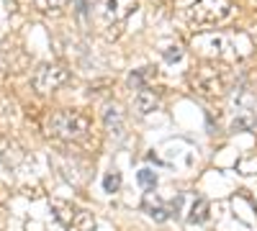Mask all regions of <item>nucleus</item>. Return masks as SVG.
I'll list each match as a JSON object with an SVG mask.
<instances>
[{"label": "nucleus", "mask_w": 257, "mask_h": 231, "mask_svg": "<svg viewBox=\"0 0 257 231\" xmlns=\"http://www.w3.org/2000/svg\"><path fill=\"white\" fill-rule=\"evenodd\" d=\"M144 211L149 213V218H155L157 223H162V221H167L170 218V213H167V205L155 195V190H149L147 195H144Z\"/></svg>", "instance_id": "nucleus-10"}, {"label": "nucleus", "mask_w": 257, "mask_h": 231, "mask_svg": "<svg viewBox=\"0 0 257 231\" xmlns=\"http://www.w3.org/2000/svg\"><path fill=\"white\" fill-rule=\"evenodd\" d=\"M67 80H70V72L64 70V67H59V65H41L34 72V80L31 82H34V88L39 93H52V90L62 88Z\"/></svg>", "instance_id": "nucleus-7"}, {"label": "nucleus", "mask_w": 257, "mask_h": 231, "mask_svg": "<svg viewBox=\"0 0 257 231\" xmlns=\"http://www.w3.org/2000/svg\"><path fill=\"white\" fill-rule=\"evenodd\" d=\"M152 77H157L155 67H142V70H134V72H132L128 82H132V88H134V90H139V88H147Z\"/></svg>", "instance_id": "nucleus-12"}, {"label": "nucleus", "mask_w": 257, "mask_h": 231, "mask_svg": "<svg viewBox=\"0 0 257 231\" xmlns=\"http://www.w3.org/2000/svg\"><path fill=\"white\" fill-rule=\"evenodd\" d=\"M103 187H105V193H116L121 187V175L118 172H108L105 180H103Z\"/></svg>", "instance_id": "nucleus-14"}, {"label": "nucleus", "mask_w": 257, "mask_h": 231, "mask_svg": "<svg viewBox=\"0 0 257 231\" xmlns=\"http://www.w3.org/2000/svg\"><path fill=\"white\" fill-rule=\"evenodd\" d=\"M188 221L190 223H206L208 221V200L206 198H196V200H193Z\"/></svg>", "instance_id": "nucleus-11"}, {"label": "nucleus", "mask_w": 257, "mask_h": 231, "mask_svg": "<svg viewBox=\"0 0 257 231\" xmlns=\"http://www.w3.org/2000/svg\"><path fill=\"white\" fill-rule=\"evenodd\" d=\"M175 11L190 26H221L234 16L231 0H175Z\"/></svg>", "instance_id": "nucleus-2"}, {"label": "nucleus", "mask_w": 257, "mask_h": 231, "mask_svg": "<svg viewBox=\"0 0 257 231\" xmlns=\"http://www.w3.org/2000/svg\"><path fill=\"white\" fill-rule=\"evenodd\" d=\"M34 3H36L39 11H44V13H57V11H62L64 6H67L70 0H34Z\"/></svg>", "instance_id": "nucleus-13"}, {"label": "nucleus", "mask_w": 257, "mask_h": 231, "mask_svg": "<svg viewBox=\"0 0 257 231\" xmlns=\"http://www.w3.org/2000/svg\"><path fill=\"white\" fill-rule=\"evenodd\" d=\"M139 6V0H98L95 6V18H98V26L103 29L105 36H118L126 18L132 16Z\"/></svg>", "instance_id": "nucleus-5"}, {"label": "nucleus", "mask_w": 257, "mask_h": 231, "mask_svg": "<svg viewBox=\"0 0 257 231\" xmlns=\"http://www.w3.org/2000/svg\"><path fill=\"white\" fill-rule=\"evenodd\" d=\"M54 218L67 228V231H95V218L85 208L64 203V200H52Z\"/></svg>", "instance_id": "nucleus-6"}, {"label": "nucleus", "mask_w": 257, "mask_h": 231, "mask_svg": "<svg viewBox=\"0 0 257 231\" xmlns=\"http://www.w3.org/2000/svg\"><path fill=\"white\" fill-rule=\"evenodd\" d=\"M137 177H139V182L147 187V190H155V185H157V175H155L152 170H142Z\"/></svg>", "instance_id": "nucleus-15"}, {"label": "nucleus", "mask_w": 257, "mask_h": 231, "mask_svg": "<svg viewBox=\"0 0 257 231\" xmlns=\"http://www.w3.org/2000/svg\"><path fill=\"white\" fill-rule=\"evenodd\" d=\"M44 129L59 141H82L90 134V118L80 111H54L47 116Z\"/></svg>", "instance_id": "nucleus-3"}, {"label": "nucleus", "mask_w": 257, "mask_h": 231, "mask_svg": "<svg viewBox=\"0 0 257 231\" xmlns=\"http://www.w3.org/2000/svg\"><path fill=\"white\" fill-rule=\"evenodd\" d=\"M190 49L203 59H219V62H237L252 52V41L237 31H201L193 34Z\"/></svg>", "instance_id": "nucleus-1"}, {"label": "nucleus", "mask_w": 257, "mask_h": 231, "mask_svg": "<svg viewBox=\"0 0 257 231\" xmlns=\"http://www.w3.org/2000/svg\"><path fill=\"white\" fill-rule=\"evenodd\" d=\"M103 121H105V131L116 139H123V131H126V123H123V113L118 106H105L103 111Z\"/></svg>", "instance_id": "nucleus-9"}, {"label": "nucleus", "mask_w": 257, "mask_h": 231, "mask_svg": "<svg viewBox=\"0 0 257 231\" xmlns=\"http://www.w3.org/2000/svg\"><path fill=\"white\" fill-rule=\"evenodd\" d=\"M190 88L203 98H224L231 90V75L219 65H203L190 75Z\"/></svg>", "instance_id": "nucleus-4"}, {"label": "nucleus", "mask_w": 257, "mask_h": 231, "mask_svg": "<svg viewBox=\"0 0 257 231\" xmlns=\"http://www.w3.org/2000/svg\"><path fill=\"white\" fill-rule=\"evenodd\" d=\"M77 6H80V8H77V13H82V16L88 13V0H77Z\"/></svg>", "instance_id": "nucleus-17"}, {"label": "nucleus", "mask_w": 257, "mask_h": 231, "mask_svg": "<svg viewBox=\"0 0 257 231\" xmlns=\"http://www.w3.org/2000/svg\"><path fill=\"white\" fill-rule=\"evenodd\" d=\"M180 57H183V52H180V47H178V44L165 49V59H167V62H178Z\"/></svg>", "instance_id": "nucleus-16"}, {"label": "nucleus", "mask_w": 257, "mask_h": 231, "mask_svg": "<svg viewBox=\"0 0 257 231\" xmlns=\"http://www.w3.org/2000/svg\"><path fill=\"white\" fill-rule=\"evenodd\" d=\"M134 108L139 116H149V113H155L160 108V95L152 90V88H139L137 95H134Z\"/></svg>", "instance_id": "nucleus-8"}]
</instances>
